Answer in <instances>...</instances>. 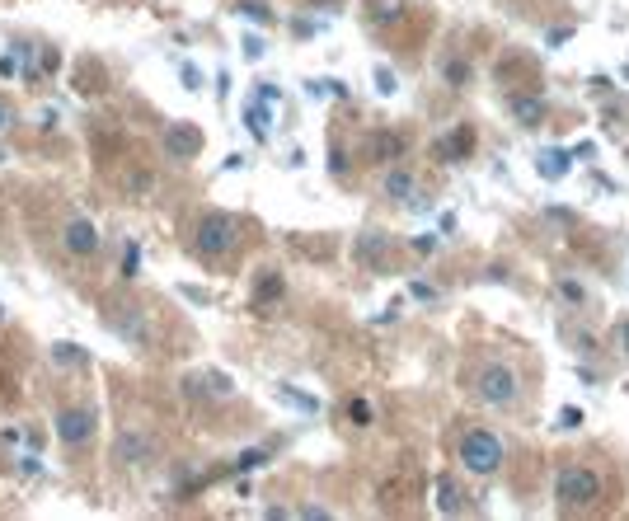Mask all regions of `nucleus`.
Wrapping results in <instances>:
<instances>
[{
    "label": "nucleus",
    "mask_w": 629,
    "mask_h": 521,
    "mask_svg": "<svg viewBox=\"0 0 629 521\" xmlns=\"http://www.w3.org/2000/svg\"><path fill=\"white\" fill-rule=\"evenodd\" d=\"M235 245H240V216L231 212H207L193 230V254L202 259H226Z\"/></svg>",
    "instance_id": "1"
},
{
    "label": "nucleus",
    "mask_w": 629,
    "mask_h": 521,
    "mask_svg": "<svg viewBox=\"0 0 629 521\" xmlns=\"http://www.w3.org/2000/svg\"><path fill=\"white\" fill-rule=\"evenodd\" d=\"M503 460H507V451H503V442H498L493 432L475 428V432H465V437H461V465L470 470V475H479V479L498 475V470H503Z\"/></svg>",
    "instance_id": "2"
},
{
    "label": "nucleus",
    "mask_w": 629,
    "mask_h": 521,
    "mask_svg": "<svg viewBox=\"0 0 629 521\" xmlns=\"http://www.w3.org/2000/svg\"><path fill=\"white\" fill-rule=\"evenodd\" d=\"M554 498H559V507H568V512L592 507L601 498V479L592 475L587 465H564L559 479H554Z\"/></svg>",
    "instance_id": "3"
},
{
    "label": "nucleus",
    "mask_w": 629,
    "mask_h": 521,
    "mask_svg": "<svg viewBox=\"0 0 629 521\" xmlns=\"http://www.w3.org/2000/svg\"><path fill=\"white\" fill-rule=\"evenodd\" d=\"M475 395L484 404H493V409H507L512 399L522 395V381H517V371L507 367V362H484L475 371Z\"/></svg>",
    "instance_id": "4"
},
{
    "label": "nucleus",
    "mask_w": 629,
    "mask_h": 521,
    "mask_svg": "<svg viewBox=\"0 0 629 521\" xmlns=\"http://www.w3.org/2000/svg\"><path fill=\"white\" fill-rule=\"evenodd\" d=\"M99 245H104V240H99V226H94L90 216H71V221H66V230H62V249H66V254H76V259H94Z\"/></svg>",
    "instance_id": "5"
},
{
    "label": "nucleus",
    "mask_w": 629,
    "mask_h": 521,
    "mask_svg": "<svg viewBox=\"0 0 629 521\" xmlns=\"http://www.w3.org/2000/svg\"><path fill=\"white\" fill-rule=\"evenodd\" d=\"M160 141H165L169 160H193V155H202V127H193V123H169Z\"/></svg>",
    "instance_id": "6"
},
{
    "label": "nucleus",
    "mask_w": 629,
    "mask_h": 521,
    "mask_svg": "<svg viewBox=\"0 0 629 521\" xmlns=\"http://www.w3.org/2000/svg\"><path fill=\"white\" fill-rule=\"evenodd\" d=\"M52 428H57V437L66 446H85L94 437V409H62Z\"/></svg>",
    "instance_id": "7"
},
{
    "label": "nucleus",
    "mask_w": 629,
    "mask_h": 521,
    "mask_svg": "<svg viewBox=\"0 0 629 521\" xmlns=\"http://www.w3.org/2000/svg\"><path fill=\"white\" fill-rule=\"evenodd\" d=\"M432 151L442 155V160H465V155L475 151V127H470V123L451 127V132H446V137L437 141V146H432Z\"/></svg>",
    "instance_id": "8"
},
{
    "label": "nucleus",
    "mask_w": 629,
    "mask_h": 521,
    "mask_svg": "<svg viewBox=\"0 0 629 521\" xmlns=\"http://www.w3.org/2000/svg\"><path fill=\"white\" fill-rule=\"evenodd\" d=\"M432 498H437V512H446V517H461V512H465V493H461V484H456L451 475H437Z\"/></svg>",
    "instance_id": "9"
},
{
    "label": "nucleus",
    "mask_w": 629,
    "mask_h": 521,
    "mask_svg": "<svg viewBox=\"0 0 629 521\" xmlns=\"http://www.w3.org/2000/svg\"><path fill=\"white\" fill-rule=\"evenodd\" d=\"M507 108H512V118H517L522 127L545 123V104H540V99H531V94H512V99H507Z\"/></svg>",
    "instance_id": "10"
},
{
    "label": "nucleus",
    "mask_w": 629,
    "mask_h": 521,
    "mask_svg": "<svg viewBox=\"0 0 629 521\" xmlns=\"http://www.w3.org/2000/svg\"><path fill=\"white\" fill-rule=\"evenodd\" d=\"M282 301V273H273V268H263L259 273V287H254V310H268Z\"/></svg>",
    "instance_id": "11"
},
{
    "label": "nucleus",
    "mask_w": 629,
    "mask_h": 521,
    "mask_svg": "<svg viewBox=\"0 0 629 521\" xmlns=\"http://www.w3.org/2000/svg\"><path fill=\"white\" fill-rule=\"evenodd\" d=\"M367 155H371V160H381V165H390V160L404 155V137H399V132H376L371 146H367Z\"/></svg>",
    "instance_id": "12"
},
{
    "label": "nucleus",
    "mask_w": 629,
    "mask_h": 521,
    "mask_svg": "<svg viewBox=\"0 0 629 521\" xmlns=\"http://www.w3.org/2000/svg\"><path fill=\"white\" fill-rule=\"evenodd\" d=\"M385 193L395 202H409L414 198V174H409V169H390V174H385Z\"/></svg>",
    "instance_id": "13"
},
{
    "label": "nucleus",
    "mask_w": 629,
    "mask_h": 521,
    "mask_svg": "<svg viewBox=\"0 0 629 521\" xmlns=\"http://www.w3.org/2000/svg\"><path fill=\"white\" fill-rule=\"evenodd\" d=\"M123 188H127V193H137V198H151V193H155V179L146 174V169H132V174L123 179Z\"/></svg>",
    "instance_id": "14"
},
{
    "label": "nucleus",
    "mask_w": 629,
    "mask_h": 521,
    "mask_svg": "<svg viewBox=\"0 0 629 521\" xmlns=\"http://www.w3.org/2000/svg\"><path fill=\"white\" fill-rule=\"evenodd\" d=\"M564 169H568L564 151H545V155H540V174H545V179H564Z\"/></svg>",
    "instance_id": "15"
},
{
    "label": "nucleus",
    "mask_w": 629,
    "mask_h": 521,
    "mask_svg": "<svg viewBox=\"0 0 629 521\" xmlns=\"http://www.w3.org/2000/svg\"><path fill=\"white\" fill-rule=\"evenodd\" d=\"M554 292L564 296L568 306H583V301H587V292L578 287V282H573V277H559V282H554Z\"/></svg>",
    "instance_id": "16"
},
{
    "label": "nucleus",
    "mask_w": 629,
    "mask_h": 521,
    "mask_svg": "<svg viewBox=\"0 0 629 521\" xmlns=\"http://www.w3.org/2000/svg\"><path fill=\"white\" fill-rule=\"evenodd\" d=\"M245 123L254 137H268V113H263V104H249L245 108Z\"/></svg>",
    "instance_id": "17"
},
{
    "label": "nucleus",
    "mask_w": 629,
    "mask_h": 521,
    "mask_svg": "<svg viewBox=\"0 0 629 521\" xmlns=\"http://www.w3.org/2000/svg\"><path fill=\"white\" fill-rule=\"evenodd\" d=\"M442 76H446V85H456V90H461L465 80H470V66H465V62H446Z\"/></svg>",
    "instance_id": "18"
},
{
    "label": "nucleus",
    "mask_w": 629,
    "mask_h": 521,
    "mask_svg": "<svg viewBox=\"0 0 629 521\" xmlns=\"http://www.w3.org/2000/svg\"><path fill=\"white\" fill-rule=\"evenodd\" d=\"M348 418H353L357 428H367V423H371V404H367V399H348Z\"/></svg>",
    "instance_id": "19"
},
{
    "label": "nucleus",
    "mask_w": 629,
    "mask_h": 521,
    "mask_svg": "<svg viewBox=\"0 0 629 521\" xmlns=\"http://www.w3.org/2000/svg\"><path fill=\"white\" fill-rule=\"evenodd\" d=\"M240 15H249V19H259V24H273V15L263 10L259 0H240Z\"/></svg>",
    "instance_id": "20"
},
{
    "label": "nucleus",
    "mask_w": 629,
    "mask_h": 521,
    "mask_svg": "<svg viewBox=\"0 0 629 521\" xmlns=\"http://www.w3.org/2000/svg\"><path fill=\"white\" fill-rule=\"evenodd\" d=\"M137 263H141V249H137V245H127V249H123V273H127V277H137Z\"/></svg>",
    "instance_id": "21"
},
{
    "label": "nucleus",
    "mask_w": 629,
    "mask_h": 521,
    "mask_svg": "<svg viewBox=\"0 0 629 521\" xmlns=\"http://www.w3.org/2000/svg\"><path fill=\"white\" fill-rule=\"evenodd\" d=\"M52 353H57V362H80L76 343H57V348H52Z\"/></svg>",
    "instance_id": "22"
},
{
    "label": "nucleus",
    "mask_w": 629,
    "mask_h": 521,
    "mask_svg": "<svg viewBox=\"0 0 629 521\" xmlns=\"http://www.w3.org/2000/svg\"><path fill=\"white\" fill-rule=\"evenodd\" d=\"M376 90H381V94H395V76H390L385 66H381V71H376Z\"/></svg>",
    "instance_id": "23"
},
{
    "label": "nucleus",
    "mask_w": 629,
    "mask_h": 521,
    "mask_svg": "<svg viewBox=\"0 0 629 521\" xmlns=\"http://www.w3.org/2000/svg\"><path fill=\"white\" fill-rule=\"evenodd\" d=\"M414 249H418V254H432V249H437V235H418Z\"/></svg>",
    "instance_id": "24"
},
{
    "label": "nucleus",
    "mask_w": 629,
    "mask_h": 521,
    "mask_svg": "<svg viewBox=\"0 0 629 521\" xmlns=\"http://www.w3.org/2000/svg\"><path fill=\"white\" fill-rule=\"evenodd\" d=\"M615 343H620V353H629V320L615 324Z\"/></svg>",
    "instance_id": "25"
},
{
    "label": "nucleus",
    "mask_w": 629,
    "mask_h": 521,
    "mask_svg": "<svg viewBox=\"0 0 629 521\" xmlns=\"http://www.w3.org/2000/svg\"><path fill=\"white\" fill-rule=\"evenodd\" d=\"M559 423H564V428H578V423H583V414H578V409H564V414H559Z\"/></svg>",
    "instance_id": "26"
},
{
    "label": "nucleus",
    "mask_w": 629,
    "mask_h": 521,
    "mask_svg": "<svg viewBox=\"0 0 629 521\" xmlns=\"http://www.w3.org/2000/svg\"><path fill=\"white\" fill-rule=\"evenodd\" d=\"M245 52L254 57V62H259V57H263V43H259V38H245Z\"/></svg>",
    "instance_id": "27"
},
{
    "label": "nucleus",
    "mask_w": 629,
    "mask_h": 521,
    "mask_svg": "<svg viewBox=\"0 0 629 521\" xmlns=\"http://www.w3.org/2000/svg\"><path fill=\"white\" fill-rule=\"evenodd\" d=\"M184 80H188V90H202V76L193 71V66H184Z\"/></svg>",
    "instance_id": "28"
},
{
    "label": "nucleus",
    "mask_w": 629,
    "mask_h": 521,
    "mask_svg": "<svg viewBox=\"0 0 629 521\" xmlns=\"http://www.w3.org/2000/svg\"><path fill=\"white\" fill-rule=\"evenodd\" d=\"M10 123H15V113H10V108L0 104V132H5V127H10Z\"/></svg>",
    "instance_id": "29"
},
{
    "label": "nucleus",
    "mask_w": 629,
    "mask_h": 521,
    "mask_svg": "<svg viewBox=\"0 0 629 521\" xmlns=\"http://www.w3.org/2000/svg\"><path fill=\"white\" fill-rule=\"evenodd\" d=\"M625 80H629V71H625Z\"/></svg>",
    "instance_id": "30"
}]
</instances>
